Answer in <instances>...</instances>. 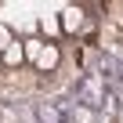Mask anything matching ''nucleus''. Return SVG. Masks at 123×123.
<instances>
[{"label": "nucleus", "instance_id": "obj_2", "mask_svg": "<svg viewBox=\"0 0 123 123\" xmlns=\"http://www.w3.org/2000/svg\"><path fill=\"white\" fill-rule=\"evenodd\" d=\"M58 65H62V47H58V43H43L40 54H36V62H33V69H40V73H54Z\"/></svg>", "mask_w": 123, "mask_h": 123}, {"label": "nucleus", "instance_id": "obj_3", "mask_svg": "<svg viewBox=\"0 0 123 123\" xmlns=\"http://www.w3.org/2000/svg\"><path fill=\"white\" fill-rule=\"evenodd\" d=\"M36 36L43 43H62V40H65V36H62V25H58V15H43L36 22Z\"/></svg>", "mask_w": 123, "mask_h": 123}, {"label": "nucleus", "instance_id": "obj_1", "mask_svg": "<svg viewBox=\"0 0 123 123\" xmlns=\"http://www.w3.org/2000/svg\"><path fill=\"white\" fill-rule=\"evenodd\" d=\"M87 7H80V4H69V7H62L58 11V25H62V36L65 40H73V36H80L83 29H87Z\"/></svg>", "mask_w": 123, "mask_h": 123}, {"label": "nucleus", "instance_id": "obj_4", "mask_svg": "<svg viewBox=\"0 0 123 123\" xmlns=\"http://www.w3.org/2000/svg\"><path fill=\"white\" fill-rule=\"evenodd\" d=\"M0 65H4V69H22V65H25V58H22V40H18V36L0 51Z\"/></svg>", "mask_w": 123, "mask_h": 123}, {"label": "nucleus", "instance_id": "obj_6", "mask_svg": "<svg viewBox=\"0 0 123 123\" xmlns=\"http://www.w3.org/2000/svg\"><path fill=\"white\" fill-rule=\"evenodd\" d=\"M15 40V33H11V25H4V22H0V51H4L7 43Z\"/></svg>", "mask_w": 123, "mask_h": 123}, {"label": "nucleus", "instance_id": "obj_5", "mask_svg": "<svg viewBox=\"0 0 123 123\" xmlns=\"http://www.w3.org/2000/svg\"><path fill=\"white\" fill-rule=\"evenodd\" d=\"M40 47H43V40H40L36 33H29V36H22V58H25V65H33V62H36V54H40Z\"/></svg>", "mask_w": 123, "mask_h": 123}]
</instances>
